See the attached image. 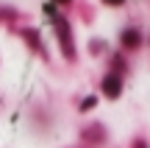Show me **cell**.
<instances>
[{
    "label": "cell",
    "instance_id": "obj_3",
    "mask_svg": "<svg viewBox=\"0 0 150 148\" xmlns=\"http://www.w3.org/2000/svg\"><path fill=\"white\" fill-rule=\"evenodd\" d=\"M139 42H142L139 31H134V28H128V31H122V45H125V48H136Z\"/></svg>",
    "mask_w": 150,
    "mask_h": 148
},
{
    "label": "cell",
    "instance_id": "obj_4",
    "mask_svg": "<svg viewBox=\"0 0 150 148\" xmlns=\"http://www.w3.org/2000/svg\"><path fill=\"white\" fill-rule=\"evenodd\" d=\"M103 3H108V6H120V3H125V0H103Z\"/></svg>",
    "mask_w": 150,
    "mask_h": 148
},
{
    "label": "cell",
    "instance_id": "obj_1",
    "mask_svg": "<svg viewBox=\"0 0 150 148\" xmlns=\"http://www.w3.org/2000/svg\"><path fill=\"white\" fill-rule=\"evenodd\" d=\"M120 89H122V81H120V76H106V78H103V92H106L108 98H117Z\"/></svg>",
    "mask_w": 150,
    "mask_h": 148
},
{
    "label": "cell",
    "instance_id": "obj_5",
    "mask_svg": "<svg viewBox=\"0 0 150 148\" xmlns=\"http://www.w3.org/2000/svg\"><path fill=\"white\" fill-rule=\"evenodd\" d=\"M56 3H70V0H56Z\"/></svg>",
    "mask_w": 150,
    "mask_h": 148
},
{
    "label": "cell",
    "instance_id": "obj_2",
    "mask_svg": "<svg viewBox=\"0 0 150 148\" xmlns=\"http://www.w3.org/2000/svg\"><path fill=\"white\" fill-rule=\"evenodd\" d=\"M56 34L64 36V53L72 56V42H70V31H67V22L64 20H56Z\"/></svg>",
    "mask_w": 150,
    "mask_h": 148
}]
</instances>
